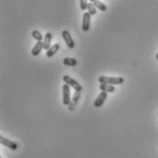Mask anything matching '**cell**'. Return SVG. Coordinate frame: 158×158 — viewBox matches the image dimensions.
I'll return each instance as SVG.
<instances>
[{"label": "cell", "instance_id": "cell-1", "mask_svg": "<svg viewBox=\"0 0 158 158\" xmlns=\"http://www.w3.org/2000/svg\"><path fill=\"white\" fill-rule=\"evenodd\" d=\"M100 84H108V85H121L124 83L123 77H100L98 78Z\"/></svg>", "mask_w": 158, "mask_h": 158}, {"label": "cell", "instance_id": "cell-2", "mask_svg": "<svg viewBox=\"0 0 158 158\" xmlns=\"http://www.w3.org/2000/svg\"><path fill=\"white\" fill-rule=\"evenodd\" d=\"M63 81L64 82V84H66V85H68L69 86L73 87V88L75 89V91L81 92V91H82V89H83L82 85L79 84L78 82H77L76 79L72 78V77H69V76H64Z\"/></svg>", "mask_w": 158, "mask_h": 158}, {"label": "cell", "instance_id": "cell-3", "mask_svg": "<svg viewBox=\"0 0 158 158\" xmlns=\"http://www.w3.org/2000/svg\"><path fill=\"white\" fill-rule=\"evenodd\" d=\"M63 104L64 106H67L71 102V93H70V86L66 84L63 85Z\"/></svg>", "mask_w": 158, "mask_h": 158}, {"label": "cell", "instance_id": "cell-4", "mask_svg": "<svg viewBox=\"0 0 158 158\" xmlns=\"http://www.w3.org/2000/svg\"><path fill=\"white\" fill-rule=\"evenodd\" d=\"M0 143H1L2 145H4V146L9 148V149L13 150V151L16 150L17 147H18V144H17L16 143L13 142V141H11V140H9V139L4 137L3 135H0Z\"/></svg>", "mask_w": 158, "mask_h": 158}, {"label": "cell", "instance_id": "cell-5", "mask_svg": "<svg viewBox=\"0 0 158 158\" xmlns=\"http://www.w3.org/2000/svg\"><path fill=\"white\" fill-rule=\"evenodd\" d=\"M62 36H63L64 40V42H65V44H66V46L68 48H70V49H73V48H75V45H76L75 41L72 38V36H71L69 32L67 31V30H64L62 32Z\"/></svg>", "mask_w": 158, "mask_h": 158}, {"label": "cell", "instance_id": "cell-6", "mask_svg": "<svg viewBox=\"0 0 158 158\" xmlns=\"http://www.w3.org/2000/svg\"><path fill=\"white\" fill-rule=\"evenodd\" d=\"M90 21H91V15L88 12L84 13V15H83V23H82L83 31L86 32L90 29Z\"/></svg>", "mask_w": 158, "mask_h": 158}, {"label": "cell", "instance_id": "cell-7", "mask_svg": "<svg viewBox=\"0 0 158 158\" xmlns=\"http://www.w3.org/2000/svg\"><path fill=\"white\" fill-rule=\"evenodd\" d=\"M106 98H107V93L102 91V92L99 94V95L96 97V99H95V103H94L95 107H97V108L101 107V106L104 105V103H105V101L106 100Z\"/></svg>", "mask_w": 158, "mask_h": 158}, {"label": "cell", "instance_id": "cell-8", "mask_svg": "<svg viewBox=\"0 0 158 158\" xmlns=\"http://www.w3.org/2000/svg\"><path fill=\"white\" fill-rule=\"evenodd\" d=\"M80 96H81V92L75 91V94L73 95V98L71 99V102H70V104L68 105V109H69V110H75V108L77 107V103H78L79 99H80Z\"/></svg>", "mask_w": 158, "mask_h": 158}, {"label": "cell", "instance_id": "cell-9", "mask_svg": "<svg viewBox=\"0 0 158 158\" xmlns=\"http://www.w3.org/2000/svg\"><path fill=\"white\" fill-rule=\"evenodd\" d=\"M43 48H44V42H42V41H37V43L35 44V46L32 48V56H37L41 53V51H42Z\"/></svg>", "mask_w": 158, "mask_h": 158}, {"label": "cell", "instance_id": "cell-10", "mask_svg": "<svg viewBox=\"0 0 158 158\" xmlns=\"http://www.w3.org/2000/svg\"><path fill=\"white\" fill-rule=\"evenodd\" d=\"M53 38V35L51 33H47L44 37V49L48 51L51 48V40Z\"/></svg>", "mask_w": 158, "mask_h": 158}, {"label": "cell", "instance_id": "cell-11", "mask_svg": "<svg viewBox=\"0 0 158 158\" xmlns=\"http://www.w3.org/2000/svg\"><path fill=\"white\" fill-rule=\"evenodd\" d=\"M59 49H60V45L59 44H55L54 46H52L47 51V54H46L47 55V57H52V56H54Z\"/></svg>", "mask_w": 158, "mask_h": 158}, {"label": "cell", "instance_id": "cell-12", "mask_svg": "<svg viewBox=\"0 0 158 158\" xmlns=\"http://www.w3.org/2000/svg\"><path fill=\"white\" fill-rule=\"evenodd\" d=\"M100 90L106 93H113L114 91V86H113V85H108V84H101Z\"/></svg>", "mask_w": 158, "mask_h": 158}, {"label": "cell", "instance_id": "cell-13", "mask_svg": "<svg viewBox=\"0 0 158 158\" xmlns=\"http://www.w3.org/2000/svg\"><path fill=\"white\" fill-rule=\"evenodd\" d=\"M63 64L67 66H76L77 64V61L73 57H65L64 58Z\"/></svg>", "mask_w": 158, "mask_h": 158}, {"label": "cell", "instance_id": "cell-14", "mask_svg": "<svg viewBox=\"0 0 158 158\" xmlns=\"http://www.w3.org/2000/svg\"><path fill=\"white\" fill-rule=\"evenodd\" d=\"M93 4L95 5V6L97 9H99V10L102 11V12H105V11L106 10V6L104 3H102L101 1H99V0H95Z\"/></svg>", "mask_w": 158, "mask_h": 158}, {"label": "cell", "instance_id": "cell-15", "mask_svg": "<svg viewBox=\"0 0 158 158\" xmlns=\"http://www.w3.org/2000/svg\"><path fill=\"white\" fill-rule=\"evenodd\" d=\"M87 10H88V13L91 15V16H94L96 14V7L95 6V5L91 2L88 3L87 5Z\"/></svg>", "mask_w": 158, "mask_h": 158}, {"label": "cell", "instance_id": "cell-16", "mask_svg": "<svg viewBox=\"0 0 158 158\" xmlns=\"http://www.w3.org/2000/svg\"><path fill=\"white\" fill-rule=\"evenodd\" d=\"M32 36L36 41H42V39H43V35H41L40 32L37 31V30H34V31L32 32Z\"/></svg>", "mask_w": 158, "mask_h": 158}, {"label": "cell", "instance_id": "cell-17", "mask_svg": "<svg viewBox=\"0 0 158 158\" xmlns=\"http://www.w3.org/2000/svg\"><path fill=\"white\" fill-rule=\"evenodd\" d=\"M87 0H80V8L81 10H85L87 9Z\"/></svg>", "mask_w": 158, "mask_h": 158}, {"label": "cell", "instance_id": "cell-18", "mask_svg": "<svg viewBox=\"0 0 158 158\" xmlns=\"http://www.w3.org/2000/svg\"><path fill=\"white\" fill-rule=\"evenodd\" d=\"M89 1H90V2H91V3H94V2H95V0H89Z\"/></svg>", "mask_w": 158, "mask_h": 158}, {"label": "cell", "instance_id": "cell-19", "mask_svg": "<svg viewBox=\"0 0 158 158\" xmlns=\"http://www.w3.org/2000/svg\"><path fill=\"white\" fill-rule=\"evenodd\" d=\"M156 59H157V60H158V53H157V54H156Z\"/></svg>", "mask_w": 158, "mask_h": 158}, {"label": "cell", "instance_id": "cell-20", "mask_svg": "<svg viewBox=\"0 0 158 158\" xmlns=\"http://www.w3.org/2000/svg\"><path fill=\"white\" fill-rule=\"evenodd\" d=\"M157 115H158V112H157Z\"/></svg>", "mask_w": 158, "mask_h": 158}]
</instances>
